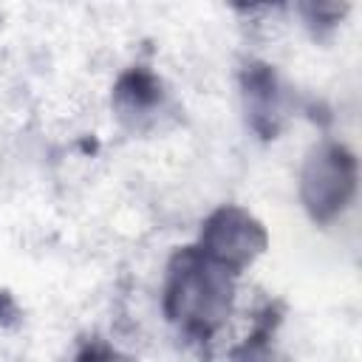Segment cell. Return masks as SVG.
<instances>
[{
	"label": "cell",
	"mask_w": 362,
	"mask_h": 362,
	"mask_svg": "<svg viewBox=\"0 0 362 362\" xmlns=\"http://www.w3.org/2000/svg\"><path fill=\"white\" fill-rule=\"evenodd\" d=\"M263 246L266 232L260 229V223L238 206H223L204 223L198 249L226 272L238 274L263 252Z\"/></svg>",
	"instance_id": "2"
},
{
	"label": "cell",
	"mask_w": 362,
	"mask_h": 362,
	"mask_svg": "<svg viewBox=\"0 0 362 362\" xmlns=\"http://www.w3.org/2000/svg\"><path fill=\"white\" fill-rule=\"evenodd\" d=\"M76 362H127V359L119 356V354H116L113 348H107V345H90V348L82 351V356H79Z\"/></svg>",
	"instance_id": "5"
},
{
	"label": "cell",
	"mask_w": 362,
	"mask_h": 362,
	"mask_svg": "<svg viewBox=\"0 0 362 362\" xmlns=\"http://www.w3.org/2000/svg\"><path fill=\"white\" fill-rule=\"evenodd\" d=\"M232 277L198 246L178 252L164 288L167 317L192 337H209L232 308Z\"/></svg>",
	"instance_id": "1"
},
{
	"label": "cell",
	"mask_w": 362,
	"mask_h": 362,
	"mask_svg": "<svg viewBox=\"0 0 362 362\" xmlns=\"http://www.w3.org/2000/svg\"><path fill=\"white\" fill-rule=\"evenodd\" d=\"M351 189H354L351 156L337 144L314 150L303 173V195H305V206L311 209V215L325 221L328 215L345 206V198Z\"/></svg>",
	"instance_id": "3"
},
{
	"label": "cell",
	"mask_w": 362,
	"mask_h": 362,
	"mask_svg": "<svg viewBox=\"0 0 362 362\" xmlns=\"http://www.w3.org/2000/svg\"><path fill=\"white\" fill-rule=\"evenodd\" d=\"M161 107V85L147 71H130L116 85L119 116H150L153 107Z\"/></svg>",
	"instance_id": "4"
}]
</instances>
